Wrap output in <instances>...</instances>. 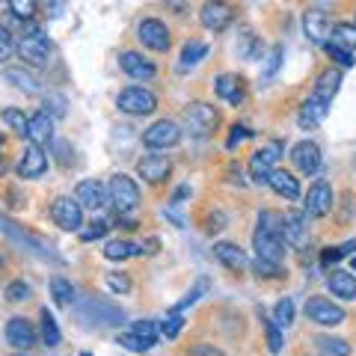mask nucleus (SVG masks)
<instances>
[{"mask_svg":"<svg viewBox=\"0 0 356 356\" xmlns=\"http://www.w3.org/2000/svg\"><path fill=\"white\" fill-rule=\"evenodd\" d=\"M330 18L321 13V9H306V15H303V33H306V39L312 44H327L330 39Z\"/></svg>","mask_w":356,"mask_h":356,"instance_id":"nucleus-22","label":"nucleus"},{"mask_svg":"<svg viewBox=\"0 0 356 356\" xmlns=\"http://www.w3.org/2000/svg\"><path fill=\"white\" fill-rule=\"evenodd\" d=\"M350 267H353V270H356V255H353V259H350Z\"/></svg>","mask_w":356,"mask_h":356,"instance_id":"nucleus-60","label":"nucleus"},{"mask_svg":"<svg viewBox=\"0 0 356 356\" xmlns=\"http://www.w3.org/2000/svg\"><path fill=\"white\" fill-rule=\"evenodd\" d=\"M3 122H6V125H9V128H13V131L18 134V137H27L30 119H27L24 113H21L18 107H6V110H3Z\"/></svg>","mask_w":356,"mask_h":356,"instance_id":"nucleus-37","label":"nucleus"},{"mask_svg":"<svg viewBox=\"0 0 356 356\" xmlns=\"http://www.w3.org/2000/svg\"><path fill=\"white\" fill-rule=\"evenodd\" d=\"M208 291V280H199L196 282V288H191V291H187L184 294V300H181V303H175L172 309H178V312H184L187 306H193V303H199V297H202Z\"/></svg>","mask_w":356,"mask_h":356,"instance_id":"nucleus-50","label":"nucleus"},{"mask_svg":"<svg viewBox=\"0 0 356 356\" xmlns=\"http://www.w3.org/2000/svg\"><path fill=\"white\" fill-rule=\"evenodd\" d=\"M327 54H330V60H332V63H339V65H341V69H350V65L356 63V60H353V51L341 48V44L327 42Z\"/></svg>","mask_w":356,"mask_h":356,"instance_id":"nucleus-44","label":"nucleus"},{"mask_svg":"<svg viewBox=\"0 0 356 356\" xmlns=\"http://www.w3.org/2000/svg\"><path fill=\"white\" fill-rule=\"evenodd\" d=\"M44 172H48V154H44L42 146L30 143V146H24V152H21V158H18V175L21 178H42Z\"/></svg>","mask_w":356,"mask_h":356,"instance_id":"nucleus-15","label":"nucleus"},{"mask_svg":"<svg viewBox=\"0 0 356 356\" xmlns=\"http://www.w3.org/2000/svg\"><path fill=\"white\" fill-rule=\"evenodd\" d=\"M252 250H255V259H267V261L280 264L282 255H285V241H282V235H276V232H267L264 226H255Z\"/></svg>","mask_w":356,"mask_h":356,"instance_id":"nucleus-11","label":"nucleus"},{"mask_svg":"<svg viewBox=\"0 0 356 356\" xmlns=\"http://www.w3.org/2000/svg\"><path fill=\"white\" fill-rule=\"evenodd\" d=\"M315 344H318V353H321V356H350V344L344 341V339H336V336H318Z\"/></svg>","mask_w":356,"mask_h":356,"instance_id":"nucleus-33","label":"nucleus"},{"mask_svg":"<svg viewBox=\"0 0 356 356\" xmlns=\"http://www.w3.org/2000/svg\"><path fill=\"white\" fill-rule=\"evenodd\" d=\"M0 149H3V137H0Z\"/></svg>","mask_w":356,"mask_h":356,"instance_id":"nucleus-61","label":"nucleus"},{"mask_svg":"<svg viewBox=\"0 0 356 356\" xmlns=\"http://www.w3.org/2000/svg\"><path fill=\"white\" fill-rule=\"evenodd\" d=\"M0 226H3V232L13 241H18L21 247H27L30 252H36L39 259H57V252L51 250V243H44V241H39V238H33V235H27V232H21L15 222H9V220H0Z\"/></svg>","mask_w":356,"mask_h":356,"instance_id":"nucleus-21","label":"nucleus"},{"mask_svg":"<svg viewBox=\"0 0 356 356\" xmlns=\"http://www.w3.org/2000/svg\"><path fill=\"white\" fill-rule=\"evenodd\" d=\"M280 152H282L280 143H270V146L252 152V158H250V175H252L255 184H267V178H270V172L276 170V161H280Z\"/></svg>","mask_w":356,"mask_h":356,"instance_id":"nucleus-12","label":"nucleus"},{"mask_svg":"<svg viewBox=\"0 0 356 356\" xmlns=\"http://www.w3.org/2000/svg\"><path fill=\"white\" fill-rule=\"evenodd\" d=\"M104 282H107V288L113 294H128L131 291V276L128 273H107Z\"/></svg>","mask_w":356,"mask_h":356,"instance_id":"nucleus-46","label":"nucleus"},{"mask_svg":"<svg viewBox=\"0 0 356 356\" xmlns=\"http://www.w3.org/2000/svg\"><path fill=\"white\" fill-rule=\"evenodd\" d=\"M137 172H140V178H146L149 184H161V181L170 178L172 163H170L166 154H146V158H140Z\"/></svg>","mask_w":356,"mask_h":356,"instance_id":"nucleus-19","label":"nucleus"},{"mask_svg":"<svg viewBox=\"0 0 356 356\" xmlns=\"http://www.w3.org/2000/svg\"><path fill=\"white\" fill-rule=\"evenodd\" d=\"M205 57H208V44L205 42H187L184 51H181V60H178V69L187 72V69H193L196 63H202Z\"/></svg>","mask_w":356,"mask_h":356,"instance_id":"nucleus-32","label":"nucleus"},{"mask_svg":"<svg viewBox=\"0 0 356 356\" xmlns=\"http://www.w3.org/2000/svg\"><path fill=\"white\" fill-rule=\"evenodd\" d=\"M332 205H336V193H332L330 181H324V178H318L315 184L306 191L303 196V211L309 217H327Z\"/></svg>","mask_w":356,"mask_h":356,"instance_id":"nucleus-9","label":"nucleus"},{"mask_svg":"<svg viewBox=\"0 0 356 356\" xmlns=\"http://www.w3.org/2000/svg\"><path fill=\"white\" fill-rule=\"evenodd\" d=\"M51 220L63 232H81L83 229V205L72 196H57L51 202Z\"/></svg>","mask_w":356,"mask_h":356,"instance_id":"nucleus-5","label":"nucleus"},{"mask_svg":"<svg viewBox=\"0 0 356 356\" xmlns=\"http://www.w3.org/2000/svg\"><path fill=\"white\" fill-rule=\"evenodd\" d=\"M252 137V131L250 128H243V125H235L232 128V134H229V140H226V146L229 149H235V146H241L243 140H250Z\"/></svg>","mask_w":356,"mask_h":356,"instance_id":"nucleus-54","label":"nucleus"},{"mask_svg":"<svg viewBox=\"0 0 356 356\" xmlns=\"http://www.w3.org/2000/svg\"><path fill=\"white\" fill-rule=\"evenodd\" d=\"M39 321H42V341H44V348H57L60 339H63L60 336V327H57V318H54L48 309H42Z\"/></svg>","mask_w":356,"mask_h":356,"instance_id":"nucleus-34","label":"nucleus"},{"mask_svg":"<svg viewBox=\"0 0 356 356\" xmlns=\"http://www.w3.org/2000/svg\"><path fill=\"white\" fill-rule=\"evenodd\" d=\"M119 344H122V348H128V350H134V353H149V350H152V344L143 341L137 332H131V330L119 332Z\"/></svg>","mask_w":356,"mask_h":356,"instance_id":"nucleus-42","label":"nucleus"},{"mask_svg":"<svg viewBox=\"0 0 356 356\" xmlns=\"http://www.w3.org/2000/svg\"><path fill=\"white\" fill-rule=\"evenodd\" d=\"M131 255H143V243H131V241H107L104 247V259L107 261H125Z\"/></svg>","mask_w":356,"mask_h":356,"instance_id":"nucleus-31","label":"nucleus"},{"mask_svg":"<svg viewBox=\"0 0 356 356\" xmlns=\"http://www.w3.org/2000/svg\"><path fill=\"white\" fill-rule=\"evenodd\" d=\"M18 57L27 65H33V69H42V65H48V60H51V44L39 30L27 33V36H21V42H18Z\"/></svg>","mask_w":356,"mask_h":356,"instance_id":"nucleus-10","label":"nucleus"},{"mask_svg":"<svg viewBox=\"0 0 356 356\" xmlns=\"http://www.w3.org/2000/svg\"><path fill=\"white\" fill-rule=\"evenodd\" d=\"M252 270H255V276H261V280H273V276H280V273H282V267L276 264V261L255 259V261H252Z\"/></svg>","mask_w":356,"mask_h":356,"instance_id":"nucleus-49","label":"nucleus"},{"mask_svg":"<svg viewBox=\"0 0 356 356\" xmlns=\"http://www.w3.org/2000/svg\"><path fill=\"white\" fill-rule=\"evenodd\" d=\"M282 241L285 247H306L309 226H306V211H285L282 214Z\"/></svg>","mask_w":356,"mask_h":356,"instance_id":"nucleus-13","label":"nucleus"},{"mask_svg":"<svg viewBox=\"0 0 356 356\" xmlns=\"http://www.w3.org/2000/svg\"><path fill=\"white\" fill-rule=\"evenodd\" d=\"M264 332H267V348H270V353H280L282 350V327L276 324L273 318L264 321Z\"/></svg>","mask_w":356,"mask_h":356,"instance_id":"nucleus-43","label":"nucleus"},{"mask_svg":"<svg viewBox=\"0 0 356 356\" xmlns=\"http://www.w3.org/2000/svg\"><path fill=\"white\" fill-rule=\"evenodd\" d=\"M107 222L104 220H98V222H92V226H89V229H81V232H77V235H81V241L83 243H89V241H98V238H104L107 235Z\"/></svg>","mask_w":356,"mask_h":356,"instance_id":"nucleus-52","label":"nucleus"},{"mask_svg":"<svg viewBox=\"0 0 356 356\" xmlns=\"http://www.w3.org/2000/svg\"><path fill=\"white\" fill-rule=\"evenodd\" d=\"M339 89H341V72L339 69H324L318 74V81H315V92L312 95H318L321 102H327V104H332V98L339 95Z\"/></svg>","mask_w":356,"mask_h":356,"instance_id":"nucleus-28","label":"nucleus"},{"mask_svg":"<svg viewBox=\"0 0 356 356\" xmlns=\"http://www.w3.org/2000/svg\"><path fill=\"white\" fill-rule=\"evenodd\" d=\"M44 113H48L51 119H63L65 113H69V102H65V95H60V92L44 95Z\"/></svg>","mask_w":356,"mask_h":356,"instance_id":"nucleus-38","label":"nucleus"},{"mask_svg":"<svg viewBox=\"0 0 356 356\" xmlns=\"http://www.w3.org/2000/svg\"><path fill=\"white\" fill-rule=\"evenodd\" d=\"M222 222H226V217H222V214H214V217H211L208 232H220V229H222Z\"/></svg>","mask_w":356,"mask_h":356,"instance_id":"nucleus-58","label":"nucleus"},{"mask_svg":"<svg viewBox=\"0 0 356 356\" xmlns=\"http://www.w3.org/2000/svg\"><path fill=\"white\" fill-rule=\"evenodd\" d=\"M330 33H332V44H341L348 51L356 48V24H336Z\"/></svg>","mask_w":356,"mask_h":356,"instance_id":"nucleus-36","label":"nucleus"},{"mask_svg":"<svg viewBox=\"0 0 356 356\" xmlns=\"http://www.w3.org/2000/svg\"><path fill=\"white\" fill-rule=\"evenodd\" d=\"M137 39L143 42V48L158 51V54L170 51V44H172L170 27H166L161 18H143V21H140V27H137Z\"/></svg>","mask_w":356,"mask_h":356,"instance_id":"nucleus-8","label":"nucleus"},{"mask_svg":"<svg viewBox=\"0 0 356 356\" xmlns=\"http://www.w3.org/2000/svg\"><path fill=\"white\" fill-rule=\"evenodd\" d=\"M356 250V241H348V243H341V247H330V250H324L321 252V264H336V261H341V259H348V255Z\"/></svg>","mask_w":356,"mask_h":356,"instance_id":"nucleus-40","label":"nucleus"},{"mask_svg":"<svg viewBox=\"0 0 356 356\" xmlns=\"http://www.w3.org/2000/svg\"><path fill=\"white\" fill-rule=\"evenodd\" d=\"M321 149H318V143H312V140H300L297 146L291 149V163L297 166V172H303V175H315L321 170Z\"/></svg>","mask_w":356,"mask_h":356,"instance_id":"nucleus-16","label":"nucleus"},{"mask_svg":"<svg viewBox=\"0 0 356 356\" xmlns=\"http://www.w3.org/2000/svg\"><path fill=\"white\" fill-rule=\"evenodd\" d=\"M116 107L128 116H152L158 110V95L146 86H125L116 95Z\"/></svg>","mask_w":356,"mask_h":356,"instance_id":"nucleus-2","label":"nucleus"},{"mask_svg":"<svg viewBox=\"0 0 356 356\" xmlns=\"http://www.w3.org/2000/svg\"><path fill=\"white\" fill-rule=\"evenodd\" d=\"M77 315H81V321H89V324H119L122 318H125V312H122L119 306L107 303V300L102 297H86L81 306H77Z\"/></svg>","mask_w":356,"mask_h":356,"instance_id":"nucleus-3","label":"nucleus"},{"mask_svg":"<svg viewBox=\"0 0 356 356\" xmlns=\"http://www.w3.org/2000/svg\"><path fill=\"white\" fill-rule=\"evenodd\" d=\"M9 170V163H6V158H3V154H0V175H3Z\"/></svg>","mask_w":356,"mask_h":356,"instance_id":"nucleus-59","label":"nucleus"},{"mask_svg":"<svg viewBox=\"0 0 356 356\" xmlns=\"http://www.w3.org/2000/svg\"><path fill=\"white\" fill-rule=\"evenodd\" d=\"M280 63H282V44H276V48L270 51V63H267L264 77H273V74H276V69H280Z\"/></svg>","mask_w":356,"mask_h":356,"instance_id":"nucleus-56","label":"nucleus"},{"mask_svg":"<svg viewBox=\"0 0 356 356\" xmlns=\"http://www.w3.org/2000/svg\"><path fill=\"white\" fill-rule=\"evenodd\" d=\"M6 344L15 348V350H30L33 344H36V327L21 315L9 318L6 321Z\"/></svg>","mask_w":356,"mask_h":356,"instance_id":"nucleus-14","label":"nucleus"},{"mask_svg":"<svg viewBox=\"0 0 356 356\" xmlns=\"http://www.w3.org/2000/svg\"><path fill=\"white\" fill-rule=\"evenodd\" d=\"M199 21H202L205 30L220 33L232 24V9L222 3V0H205V6L199 9Z\"/></svg>","mask_w":356,"mask_h":356,"instance_id":"nucleus-18","label":"nucleus"},{"mask_svg":"<svg viewBox=\"0 0 356 356\" xmlns=\"http://www.w3.org/2000/svg\"><path fill=\"white\" fill-rule=\"evenodd\" d=\"M306 318L318 327H339V324H344V309L327 297H309L306 300Z\"/></svg>","mask_w":356,"mask_h":356,"instance_id":"nucleus-7","label":"nucleus"},{"mask_svg":"<svg viewBox=\"0 0 356 356\" xmlns=\"http://www.w3.org/2000/svg\"><path fill=\"white\" fill-rule=\"evenodd\" d=\"M13 51H15L13 33H9L3 24H0V60H9V57H13Z\"/></svg>","mask_w":356,"mask_h":356,"instance_id":"nucleus-53","label":"nucleus"},{"mask_svg":"<svg viewBox=\"0 0 356 356\" xmlns=\"http://www.w3.org/2000/svg\"><path fill=\"white\" fill-rule=\"evenodd\" d=\"M6 3L13 9V15H18L21 21H30L39 13V0H6Z\"/></svg>","mask_w":356,"mask_h":356,"instance_id":"nucleus-41","label":"nucleus"},{"mask_svg":"<svg viewBox=\"0 0 356 356\" xmlns=\"http://www.w3.org/2000/svg\"><path fill=\"white\" fill-rule=\"evenodd\" d=\"M119 65H122V72H125L128 77H134V81H152L154 77V63H149L143 54L137 51H122L119 54Z\"/></svg>","mask_w":356,"mask_h":356,"instance_id":"nucleus-20","label":"nucleus"},{"mask_svg":"<svg viewBox=\"0 0 356 356\" xmlns=\"http://www.w3.org/2000/svg\"><path fill=\"white\" fill-rule=\"evenodd\" d=\"M187 356H226V353L217 350L214 344H196V348H193L191 353H187Z\"/></svg>","mask_w":356,"mask_h":356,"instance_id":"nucleus-57","label":"nucleus"},{"mask_svg":"<svg viewBox=\"0 0 356 356\" xmlns=\"http://www.w3.org/2000/svg\"><path fill=\"white\" fill-rule=\"evenodd\" d=\"M214 92L222 98V102L229 104H243V98H247V92H243V81L238 74H220L214 81Z\"/></svg>","mask_w":356,"mask_h":356,"instance_id":"nucleus-26","label":"nucleus"},{"mask_svg":"<svg viewBox=\"0 0 356 356\" xmlns=\"http://www.w3.org/2000/svg\"><path fill=\"white\" fill-rule=\"evenodd\" d=\"M81 356H92V353H86V350H83V353H81Z\"/></svg>","mask_w":356,"mask_h":356,"instance_id":"nucleus-62","label":"nucleus"},{"mask_svg":"<svg viewBox=\"0 0 356 356\" xmlns=\"http://www.w3.org/2000/svg\"><path fill=\"white\" fill-rule=\"evenodd\" d=\"M30 297V285L24 280H15L6 285V300L9 303H24V300Z\"/></svg>","mask_w":356,"mask_h":356,"instance_id":"nucleus-48","label":"nucleus"},{"mask_svg":"<svg viewBox=\"0 0 356 356\" xmlns=\"http://www.w3.org/2000/svg\"><path fill=\"white\" fill-rule=\"evenodd\" d=\"M27 140L30 143H36V146H51L54 143V119L44 113H36V116H30V128H27Z\"/></svg>","mask_w":356,"mask_h":356,"instance_id":"nucleus-27","label":"nucleus"},{"mask_svg":"<svg viewBox=\"0 0 356 356\" xmlns=\"http://www.w3.org/2000/svg\"><path fill=\"white\" fill-rule=\"evenodd\" d=\"M184 125H187V131H191L193 137H208V134L217 131L220 113L205 102H193L191 107L184 110Z\"/></svg>","mask_w":356,"mask_h":356,"instance_id":"nucleus-4","label":"nucleus"},{"mask_svg":"<svg viewBox=\"0 0 356 356\" xmlns=\"http://www.w3.org/2000/svg\"><path fill=\"white\" fill-rule=\"evenodd\" d=\"M42 9H44V15L60 18L65 13V0H42Z\"/></svg>","mask_w":356,"mask_h":356,"instance_id":"nucleus-55","label":"nucleus"},{"mask_svg":"<svg viewBox=\"0 0 356 356\" xmlns=\"http://www.w3.org/2000/svg\"><path fill=\"white\" fill-rule=\"evenodd\" d=\"M327 288L339 300H356V276L348 270H332L327 276Z\"/></svg>","mask_w":356,"mask_h":356,"instance_id":"nucleus-29","label":"nucleus"},{"mask_svg":"<svg viewBox=\"0 0 356 356\" xmlns=\"http://www.w3.org/2000/svg\"><path fill=\"white\" fill-rule=\"evenodd\" d=\"M51 297L57 306H72L74 303V288L65 276H54L51 280Z\"/></svg>","mask_w":356,"mask_h":356,"instance_id":"nucleus-35","label":"nucleus"},{"mask_svg":"<svg viewBox=\"0 0 356 356\" xmlns=\"http://www.w3.org/2000/svg\"><path fill=\"white\" fill-rule=\"evenodd\" d=\"M131 332H137L143 341H149L154 348V341H158V327H154V321H137V324H131Z\"/></svg>","mask_w":356,"mask_h":356,"instance_id":"nucleus-47","label":"nucleus"},{"mask_svg":"<svg viewBox=\"0 0 356 356\" xmlns=\"http://www.w3.org/2000/svg\"><path fill=\"white\" fill-rule=\"evenodd\" d=\"M273 321L280 327H291L294 324V300L291 297H282L280 303L273 306Z\"/></svg>","mask_w":356,"mask_h":356,"instance_id":"nucleus-39","label":"nucleus"},{"mask_svg":"<svg viewBox=\"0 0 356 356\" xmlns=\"http://www.w3.org/2000/svg\"><path fill=\"white\" fill-rule=\"evenodd\" d=\"M259 51H261L259 39H255L252 33H243L241 42H238V54H241V57L243 60H255V57H259Z\"/></svg>","mask_w":356,"mask_h":356,"instance_id":"nucleus-45","label":"nucleus"},{"mask_svg":"<svg viewBox=\"0 0 356 356\" xmlns=\"http://www.w3.org/2000/svg\"><path fill=\"white\" fill-rule=\"evenodd\" d=\"M107 193H110V205L116 208L119 217L134 214V211L140 208V187H137V181H134L131 175H125V172H119V175L110 178Z\"/></svg>","mask_w":356,"mask_h":356,"instance_id":"nucleus-1","label":"nucleus"},{"mask_svg":"<svg viewBox=\"0 0 356 356\" xmlns=\"http://www.w3.org/2000/svg\"><path fill=\"white\" fill-rule=\"evenodd\" d=\"M3 77H6V83H13L24 95H36L39 89H42L39 74L33 72V69H24V65H9V69L3 72Z\"/></svg>","mask_w":356,"mask_h":356,"instance_id":"nucleus-24","label":"nucleus"},{"mask_svg":"<svg viewBox=\"0 0 356 356\" xmlns=\"http://www.w3.org/2000/svg\"><path fill=\"white\" fill-rule=\"evenodd\" d=\"M74 199L83 208H89V211H104L107 202H110V193H107V187L102 181H95V178H86V181L77 184Z\"/></svg>","mask_w":356,"mask_h":356,"instance_id":"nucleus-17","label":"nucleus"},{"mask_svg":"<svg viewBox=\"0 0 356 356\" xmlns=\"http://www.w3.org/2000/svg\"><path fill=\"white\" fill-rule=\"evenodd\" d=\"M327 113H330V104H327V102H321L318 95H309L306 102H303V107H300L297 125L303 128V131H312V128H318L321 122L327 119Z\"/></svg>","mask_w":356,"mask_h":356,"instance_id":"nucleus-23","label":"nucleus"},{"mask_svg":"<svg viewBox=\"0 0 356 356\" xmlns=\"http://www.w3.org/2000/svg\"><path fill=\"white\" fill-rule=\"evenodd\" d=\"M143 143H146L149 149L161 152V149H172L181 143V128H178V122L172 119H158L152 122V125L143 131Z\"/></svg>","mask_w":356,"mask_h":356,"instance_id":"nucleus-6","label":"nucleus"},{"mask_svg":"<svg viewBox=\"0 0 356 356\" xmlns=\"http://www.w3.org/2000/svg\"><path fill=\"white\" fill-rule=\"evenodd\" d=\"M267 187L282 199H300V181L285 170H273L270 178H267Z\"/></svg>","mask_w":356,"mask_h":356,"instance_id":"nucleus-30","label":"nucleus"},{"mask_svg":"<svg viewBox=\"0 0 356 356\" xmlns=\"http://www.w3.org/2000/svg\"><path fill=\"white\" fill-rule=\"evenodd\" d=\"M181 327H184V318H181V312H178V309H172L170 315H166V321H163V336H166V339H175L178 332H181Z\"/></svg>","mask_w":356,"mask_h":356,"instance_id":"nucleus-51","label":"nucleus"},{"mask_svg":"<svg viewBox=\"0 0 356 356\" xmlns=\"http://www.w3.org/2000/svg\"><path fill=\"white\" fill-rule=\"evenodd\" d=\"M214 255H217V261L232 273H241L243 267H247V255H243V250L238 247V243H232V241L214 243Z\"/></svg>","mask_w":356,"mask_h":356,"instance_id":"nucleus-25","label":"nucleus"}]
</instances>
